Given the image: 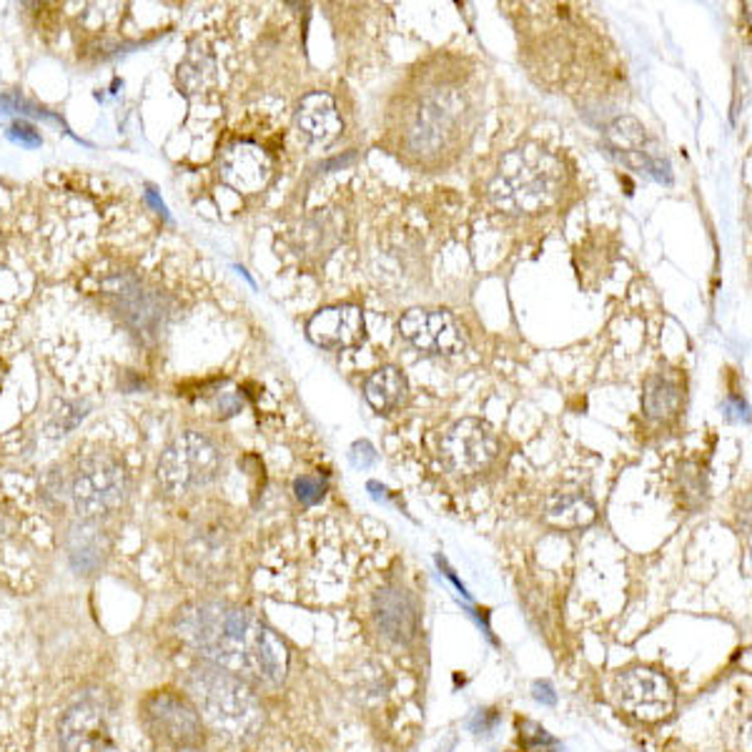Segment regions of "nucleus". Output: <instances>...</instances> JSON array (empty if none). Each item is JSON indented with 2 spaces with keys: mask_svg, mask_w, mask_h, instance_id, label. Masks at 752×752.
I'll return each mask as SVG.
<instances>
[{
  "mask_svg": "<svg viewBox=\"0 0 752 752\" xmlns=\"http://www.w3.org/2000/svg\"><path fill=\"white\" fill-rule=\"evenodd\" d=\"M297 126L309 141L314 143H332L342 133V116H339L336 100L329 94L314 90L301 98L297 108Z\"/></svg>",
  "mask_w": 752,
  "mask_h": 752,
  "instance_id": "dca6fc26",
  "label": "nucleus"
},
{
  "mask_svg": "<svg viewBox=\"0 0 752 752\" xmlns=\"http://www.w3.org/2000/svg\"><path fill=\"white\" fill-rule=\"evenodd\" d=\"M176 627L201 657L251 687H277L289 673L287 642L238 604L194 602L183 608Z\"/></svg>",
  "mask_w": 752,
  "mask_h": 752,
  "instance_id": "f257e3e1",
  "label": "nucleus"
},
{
  "mask_svg": "<svg viewBox=\"0 0 752 752\" xmlns=\"http://www.w3.org/2000/svg\"><path fill=\"white\" fill-rule=\"evenodd\" d=\"M179 78L191 94L204 90L211 80H214V58L206 56V53H191L179 68Z\"/></svg>",
  "mask_w": 752,
  "mask_h": 752,
  "instance_id": "5701e85b",
  "label": "nucleus"
},
{
  "mask_svg": "<svg viewBox=\"0 0 752 752\" xmlns=\"http://www.w3.org/2000/svg\"><path fill=\"white\" fill-rule=\"evenodd\" d=\"M466 114H470L466 100L454 88L442 86L427 90L409 111V126L401 136V146L421 161L442 159L460 136Z\"/></svg>",
  "mask_w": 752,
  "mask_h": 752,
  "instance_id": "20e7f679",
  "label": "nucleus"
},
{
  "mask_svg": "<svg viewBox=\"0 0 752 752\" xmlns=\"http://www.w3.org/2000/svg\"><path fill=\"white\" fill-rule=\"evenodd\" d=\"M399 332L419 352L437 356H454L466 346L462 326L442 309H409L399 319Z\"/></svg>",
  "mask_w": 752,
  "mask_h": 752,
  "instance_id": "9b49d317",
  "label": "nucleus"
},
{
  "mask_svg": "<svg viewBox=\"0 0 752 752\" xmlns=\"http://www.w3.org/2000/svg\"><path fill=\"white\" fill-rule=\"evenodd\" d=\"M685 391L680 382L667 374H657L647 382L645 394H642V409L655 421H673L683 411Z\"/></svg>",
  "mask_w": 752,
  "mask_h": 752,
  "instance_id": "a211bd4d",
  "label": "nucleus"
},
{
  "mask_svg": "<svg viewBox=\"0 0 752 752\" xmlns=\"http://www.w3.org/2000/svg\"><path fill=\"white\" fill-rule=\"evenodd\" d=\"M519 742L525 752H549L547 748L555 745V738L547 735L545 728H539L535 722H519Z\"/></svg>",
  "mask_w": 752,
  "mask_h": 752,
  "instance_id": "b1692460",
  "label": "nucleus"
},
{
  "mask_svg": "<svg viewBox=\"0 0 752 752\" xmlns=\"http://www.w3.org/2000/svg\"><path fill=\"white\" fill-rule=\"evenodd\" d=\"M502 452L499 437L480 419H460L447 429L439 456L452 474L476 476L487 472Z\"/></svg>",
  "mask_w": 752,
  "mask_h": 752,
  "instance_id": "1a4fd4ad",
  "label": "nucleus"
},
{
  "mask_svg": "<svg viewBox=\"0 0 752 752\" xmlns=\"http://www.w3.org/2000/svg\"><path fill=\"white\" fill-rule=\"evenodd\" d=\"M61 752H106L111 745L106 705L98 697L73 702L58 720Z\"/></svg>",
  "mask_w": 752,
  "mask_h": 752,
  "instance_id": "f8f14e48",
  "label": "nucleus"
},
{
  "mask_svg": "<svg viewBox=\"0 0 752 752\" xmlns=\"http://www.w3.org/2000/svg\"><path fill=\"white\" fill-rule=\"evenodd\" d=\"M98 529H90V527H78L73 529L71 535V559L73 565L78 567V570H96L100 565V557H104V537L96 535Z\"/></svg>",
  "mask_w": 752,
  "mask_h": 752,
  "instance_id": "4be33fe9",
  "label": "nucleus"
},
{
  "mask_svg": "<svg viewBox=\"0 0 752 752\" xmlns=\"http://www.w3.org/2000/svg\"><path fill=\"white\" fill-rule=\"evenodd\" d=\"M201 718L228 742H246L261 730L264 708L254 687L222 667H204L191 675Z\"/></svg>",
  "mask_w": 752,
  "mask_h": 752,
  "instance_id": "7ed1b4c3",
  "label": "nucleus"
},
{
  "mask_svg": "<svg viewBox=\"0 0 752 752\" xmlns=\"http://www.w3.org/2000/svg\"><path fill=\"white\" fill-rule=\"evenodd\" d=\"M364 314L354 304L326 307L319 314L311 316L307 334L311 342L321 348H348L356 346L364 339Z\"/></svg>",
  "mask_w": 752,
  "mask_h": 752,
  "instance_id": "4468645a",
  "label": "nucleus"
},
{
  "mask_svg": "<svg viewBox=\"0 0 752 752\" xmlns=\"http://www.w3.org/2000/svg\"><path fill=\"white\" fill-rule=\"evenodd\" d=\"M364 397L376 411L387 415L407 399V376L397 366H382L366 379Z\"/></svg>",
  "mask_w": 752,
  "mask_h": 752,
  "instance_id": "6ab92c4d",
  "label": "nucleus"
},
{
  "mask_svg": "<svg viewBox=\"0 0 752 752\" xmlns=\"http://www.w3.org/2000/svg\"><path fill=\"white\" fill-rule=\"evenodd\" d=\"M598 517V507L584 492H555L545 502V522L557 529L590 527Z\"/></svg>",
  "mask_w": 752,
  "mask_h": 752,
  "instance_id": "f3484780",
  "label": "nucleus"
},
{
  "mask_svg": "<svg viewBox=\"0 0 752 752\" xmlns=\"http://www.w3.org/2000/svg\"><path fill=\"white\" fill-rule=\"evenodd\" d=\"M614 702L617 708L640 722H663L675 710L677 695L665 673L655 667L632 665L614 677Z\"/></svg>",
  "mask_w": 752,
  "mask_h": 752,
  "instance_id": "6e6552de",
  "label": "nucleus"
},
{
  "mask_svg": "<svg viewBox=\"0 0 752 752\" xmlns=\"http://www.w3.org/2000/svg\"><path fill=\"white\" fill-rule=\"evenodd\" d=\"M222 449L201 432H183L161 454L155 476L161 490L173 497L208 487L222 474Z\"/></svg>",
  "mask_w": 752,
  "mask_h": 752,
  "instance_id": "423d86ee",
  "label": "nucleus"
},
{
  "mask_svg": "<svg viewBox=\"0 0 752 752\" xmlns=\"http://www.w3.org/2000/svg\"><path fill=\"white\" fill-rule=\"evenodd\" d=\"M535 700L545 702V705H555L557 702V695L552 690V685H549V683H537L535 685Z\"/></svg>",
  "mask_w": 752,
  "mask_h": 752,
  "instance_id": "a878e982",
  "label": "nucleus"
},
{
  "mask_svg": "<svg viewBox=\"0 0 752 752\" xmlns=\"http://www.w3.org/2000/svg\"><path fill=\"white\" fill-rule=\"evenodd\" d=\"M567 183L570 173L559 155L539 143H525L502 155L490 198L509 216H542L559 206Z\"/></svg>",
  "mask_w": 752,
  "mask_h": 752,
  "instance_id": "f03ea898",
  "label": "nucleus"
},
{
  "mask_svg": "<svg viewBox=\"0 0 752 752\" xmlns=\"http://www.w3.org/2000/svg\"><path fill=\"white\" fill-rule=\"evenodd\" d=\"M128 494V472L121 460L94 452L78 462L71 476V502L80 519L106 517L121 507Z\"/></svg>",
  "mask_w": 752,
  "mask_h": 752,
  "instance_id": "0eeeda50",
  "label": "nucleus"
},
{
  "mask_svg": "<svg viewBox=\"0 0 752 752\" xmlns=\"http://www.w3.org/2000/svg\"><path fill=\"white\" fill-rule=\"evenodd\" d=\"M143 730L161 752H189L204 748L206 722L196 702L173 687L151 690L139 702Z\"/></svg>",
  "mask_w": 752,
  "mask_h": 752,
  "instance_id": "39448f33",
  "label": "nucleus"
},
{
  "mask_svg": "<svg viewBox=\"0 0 752 752\" xmlns=\"http://www.w3.org/2000/svg\"><path fill=\"white\" fill-rule=\"evenodd\" d=\"M228 557H232V545H228L224 529L218 527L194 529V535L186 539V545L181 549L183 565L198 580H214V577L224 574Z\"/></svg>",
  "mask_w": 752,
  "mask_h": 752,
  "instance_id": "2eb2a0df",
  "label": "nucleus"
},
{
  "mask_svg": "<svg viewBox=\"0 0 752 752\" xmlns=\"http://www.w3.org/2000/svg\"><path fill=\"white\" fill-rule=\"evenodd\" d=\"M339 241H342V218L332 214V211L309 218L304 228H301V244H304L307 256L332 254Z\"/></svg>",
  "mask_w": 752,
  "mask_h": 752,
  "instance_id": "412c9836",
  "label": "nucleus"
},
{
  "mask_svg": "<svg viewBox=\"0 0 752 752\" xmlns=\"http://www.w3.org/2000/svg\"><path fill=\"white\" fill-rule=\"evenodd\" d=\"M372 625L384 642L405 647L419 635V604L409 590L399 584H387L374 592L369 608Z\"/></svg>",
  "mask_w": 752,
  "mask_h": 752,
  "instance_id": "9d476101",
  "label": "nucleus"
},
{
  "mask_svg": "<svg viewBox=\"0 0 752 752\" xmlns=\"http://www.w3.org/2000/svg\"><path fill=\"white\" fill-rule=\"evenodd\" d=\"M293 490H297V497L304 504H316L321 497H324L326 482H321L319 476H299L297 484H293Z\"/></svg>",
  "mask_w": 752,
  "mask_h": 752,
  "instance_id": "393cba45",
  "label": "nucleus"
},
{
  "mask_svg": "<svg viewBox=\"0 0 752 752\" xmlns=\"http://www.w3.org/2000/svg\"><path fill=\"white\" fill-rule=\"evenodd\" d=\"M273 163L261 146L241 141L222 155V179L238 194H259L271 181Z\"/></svg>",
  "mask_w": 752,
  "mask_h": 752,
  "instance_id": "ddd939ff",
  "label": "nucleus"
},
{
  "mask_svg": "<svg viewBox=\"0 0 752 752\" xmlns=\"http://www.w3.org/2000/svg\"><path fill=\"white\" fill-rule=\"evenodd\" d=\"M608 143L612 146L614 153H620L627 163H635V166L649 169L653 163L647 159L645 151V128L637 121V118H617L608 128Z\"/></svg>",
  "mask_w": 752,
  "mask_h": 752,
  "instance_id": "aec40b11",
  "label": "nucleus"
}]
</instances>
